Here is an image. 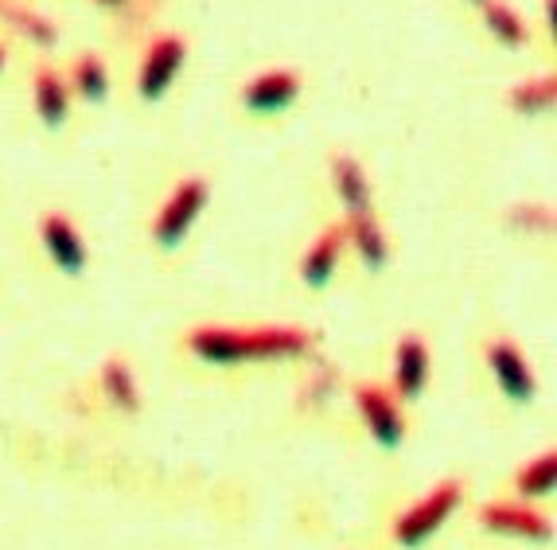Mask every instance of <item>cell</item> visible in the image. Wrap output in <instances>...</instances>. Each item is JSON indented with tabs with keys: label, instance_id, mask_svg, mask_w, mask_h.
I'll use <instances>...</instances> for the list:
<instances>
[{
	"label": "cell",
	"instance_id": "1",
	"mask_svg": "<svg viewBox=\"0 0 557 550\" xmlns=\"http://www.w3.org/2000/svg\"><path fill=\"white\" fill-rule=\"evenodd\" d=\"M312 347H317V337L308 328H288V325H265V328L207 325L187 332V352L214 367L261 364V359H300Z\"/></svg>",
	"mask_w": 557,
	"mask_h": 550
},
{
	"label": "cell",
	"instance_id": "2",
	"mask_svg": "<svg viewBox=\"0 0 557 550\" xmlns=\"http://www.w3.org/2000/svg\"><path fill=\"white\" fill-rule=\"evenodd\" d=\"M460 504H465V485H460V480H441L437 488H429L418 504H409L406 512L394 520V527H391L394 542L409 550L421 547V542L433 539V535L445 527L448 515Z\"/></svg>",
	"mask_w": 557,
	"mask_h": 550
},
{
	"label": "cell",
	"instance_id": "3",
	"mask_svg": "<svg viewBox=\"0 0 557 550\" xmlns=\"http://www.w3.org/2000/svg\"><path fill=\"white\" fill-rule=\"evenodd\" d=\"M207 207V180L203 176H187L172 187V196L160 204L157 219H152V239H157L160 250H176L187 239V231L196 227V219Z\"/></svg>",
	"mask_w": 557,
	"mask_h": 550
},
{
	"label": "cell",
	"instance_id": "4",
	"mask_svg": "<svg viewBox=\"0 0 557 550\" xmlns=\"http://www.w3.org/2000/svg\"><path fill=\"white\" fill-rule=\"evenodd\" d=\"M355 406L362 414V426L371 429V438L382 449H398L406 441V414L394 391H386L382 382H359L355 387Z\"/></svg>",
	"mask_w": 557,
	"mask_h": 550
},
{
	"label": "cell",
	"instance_id": "5",
	"mask_svg": "<svg viewBox=\"0 0 557 550\" xmlns=\"http://www.w3.org/2000/svg\"><path fill=\"white\" fill-rule=\"evenodd\" d=\"M187 59V39L176 36V32H168V36H157L145 51V63H140V75H137V94L145 102H160L172 83H176L180 66Z\"/></svg>",
	"mask_w": 557,
	"mask_h": 550
},
{
	"label": "cell",
	"instance_id": "6",
	"mask_svg": "<svg viewBox=\"0 0 557 550\" xmlns=\"http://www.w3.org/2000/svg\"><path fill=\"white\" fill-rule=\"evenodd\" d=\"M480 523L495 535H511V539L527 542H549L554 539V523L542 515L539 508H530L527 500H495L480 512Z\"/></svg>",
	"mask_w": 557,
	"mask_h": 550
},
{
	"label": "cell",
	"instance_id": "7",
	"mask_svg": "<svg viewBox=\"0 0 557 550\" xmlns=\"http://www.w3.org/2000/svg\"><path fill=\"white\" fill-rule=\"evenodd\" d=\"M487 367H492L499 391L511 402H530L539 394V379H534V367L527 364V355L515 340L499 337L487 344Z\"/></svg>",
	"mask_w": 557,
	"mask_h": 550
},
{
	"label": "cell",
	"instance_id": "8",
	"mask_svg": "<svg viewBox=\"0 0 557 550\" xmlns=\"http://www.w3.org/2000/svg\"><path fill=\"white\" fill-rule=\"evenodd\" d=\"M300 98V75L297 71H261L242 86V106L253 113H281Z\"/></svg>",
	"mask_w": 557,
	"mask_h": 550
},
{
	"label": "cell",
	"instance_id": "9",
	"mask_svg": "<svg viewBox=\"0 0 557 550\" xmlns=\"http://www.w3.org/2000/svg\"><path fill=\"white\" fill-rule=\"evenodd\" d=\"M39 239H44V250L47 258L55 261L63 273H83L86 270V243L83 234H78V227L66 219V215L51 211L39 219Z\"/></svg>",
	"mask_w": 557,
	"mask_h": 550
},
{
	"label": "cell",
	"instance_id": "10",
	"mask_svg": "<svg viewBox=\"0 0 557 550\" xmlns=\"http://www.w3.org/2000/svg\"><path fill=\"white\" fill-rule=\"evenodd\" d=\"M429 371H433V355L418 332H406L394 347V399H418L425 391Z\"/></svg>",
	"mask_w": 557,
	"mask_h": 550
},
{
	"label": "cell",
	"instance_id": "11",
	"mask_svg": "<svg viewBox=\"0 0 557 550\" xmlns=\"http://www.w3.org/2000/svg\"><path fill=\"white\" fill-rule=\"evenodd\" d=\"M344 246H347V227L344 223H332L327 231H320L317 243L308 246L305 261H300V278H305V285H312V290L327 285V281L335 278L339 258H344Z\"/></svg>",
	"mask_w": 557,
	"mask_h": 550
},
{
	"label": "cell",
	"instance_id": "12",
	"mask_svg": "<svg viewBox=\"0 0 557 550\" xmlns=\"http://www.w3.org/2000/svg\"><path fill=\"white\" fill-rule=\"evenodd\" d=\"M332 184H335V196L344 204L347 219L355 215H374V192H371V180L362 172V164L347 152L332 160Z\"/></svg>",
	"mask_w": 557,
	"mask_h": 550
},
{
	"label": "cell",
	"instance_id": "13",
	"mask_svg": "<svg viewBox=\"0 0 557 550\" xmlns=\"http://www.w3.org/2000/svg\"><path fill=\"white\" fill-rule=\"evenodd\" d=\"M32 94H36V113L39 122L59 130L66 122V113H71V86L59 71L51 66H39L36 71V83H32Z\"/></svg>",
	"mask_w": 557,
	"mask_h": 550
},
{
	"label": "cell",
	"instance_id": "14",
	"mask_svg": "<svg viewBox=\"0 0 557 550\" xmlns=\"http://www.w3.org/2000/svg\"><path fill=\"white\" fill-rule=\"evenodd\" d=\"M344 227H347V243L355 246L362 266L367 270H382L386 258H391V243H386L379 215H355V219H344Z\"/></svg>",
	"mask_w": 557,
	"mask_h": 550
},
{
	"label": "cell",
	"instance_id": "15",
	"mask_svg": "<svg viewBox=\"0 0 557 550\" xmlns=\"http://www.w3.org/2000/svg\"><path fill=\"white\" fill-rule=\"evenodd\" d=\"M480 16H483V28L492 32L503 47H527L530 44L527 20H522L507 0H483Z\"/></svg>",
	"mask_w": 557,
	"mask_h": 550
},
{
	"label": "cell",
	"instance_id": "16",
	"mask_svg": "<svg viewBox=\"0 0 557 550\" xmlns=\"http://www.w3.org/2000/svg\"><path fill=\"white\" fill-rule=\"evenodd\" d=\"M102 391H106V402L117 406L121 414L140 411V387H137V379H133L129 364H125L121 355H113V359H106L102 364Z\"/></svg>",
	"mask_w": 557,
	"mask_h": 550
},
{
	"label": "cell",
	"instance_id": "17",
	"mask_svg": "<svg viewBox=\"0 0 557 550\" xmlns=\"http://www.w3.org/2000/svg\"><path fill=\"white\" fill-rule=\"evenodd\" d=\"M0 20H4V24H12L20 36L28 39V44H36V47H55L59 44V28H55V24H51L47 16H39L36 9H28V4H16V0H0Z\"/></svg>",
	"mask_w": 557,
	"mask_h": 550
},
{
	"label": "cell",
	"instance_id": "18",
	"mask_svg": "<svg viewBox=\"0 0 557 550\" xmlns=\"http://www.w3.org/2000/svg\"><path fill=\"white\" fill-rule=\"evenodd\" d=\"M557 485V453L554 449H546V453H539V457H530L527 465L519 468V476H515V492L522 496V500H542V496H549Z\"/></svg>",
	"mask_w": 557,
	"mask_h": 550
},
{
	"label": "cell",
	"instance_id": "19",
	"mask_svg": "<svg viewBox=\"0 0 557 550\" xmlns=\"http://www.w3.org/2000/svg\"><path fill=\"white\" fill-rule=\"evenodd\" d=\"M75 86V94L83 98V102H102L106 94H110V75H106V63L94 51H86V56L75 59V66H71V83Z\"/></svg>",
	"mask_w": 557,
	"mask_h": 550
},
{
	"label": "cell",
	"instance_id": "20",
	"mask_svg": "<svg viewBox=\"0 0 557 550\" xmlns=\"http://www.w3.org/2000/svg\"><path fill=\"white\" fill-rule=\"evenodd\" d=\"M507 102H511L519 113H527V118L549 113V110H554V102H557V78L554 75L527 78V83H519L511 94H507Z\"/></svg>",
	"mask_w": 557,
	"mask_h": 550
},
{
	"label": "cell",
	"instance_id": "21",
	"mask_svg": "<svg viewBox=\"0 0 557 550\" xmlns=\"http://www.w3.org/2000/svg\"><path fill=\"white\" fill-rule=\"evenodd\" d=\"M507 223L515 227V231L522 234H554V207L549 204H515L511 211H507Z\"/></svg>",
	"mask_w": 557,
	"mask_h": 550
},
{
	"label": "cell",
	"instance_id": "22",
	"mask_svg": "<svg viewBox=\"0 0 557 550\" xmlns=\"http://www.w3.org/2000/svg\"><path fill=\"white\" fill-rule=\"evenodd\" d=\"M4 63H9V51H4V44H0V71H4Z\"/></svg>",
	"mask_w": 557,
	"mask_h": 550
},
{
	"label": "cell",
	"instance_id": "23",
	"mask_svg": "<svg viewBox=\"0 0 557 550\" xmlns=\"http://www.w3.org/2000/svg\"><path fill=\"white\" fill-rule=\"evenodd\" d=\"M98 4H106V9H117V4H125V0H98Z\"/></svg>",
	"mask_w": 557,
	"mask_h": 550
},
{
	"label": "cell",
	"instance_id": "24",
	"mask_svg": "<svg viewBox=\"0 0 557 550\" xmlns=\"http://www.w3.org/2000/svg\"><path fill=\"white\" fill-rule=\"evenodd\" d=\"M475 4H483V0H475Z\"/></svg>",
	"mask_w": 557,
	"mask_h": 550
}]
</instances>
